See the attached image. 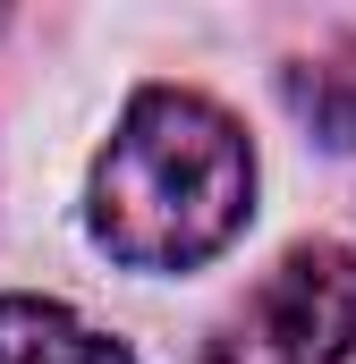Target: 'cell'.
<instances>
[{
    "instance_id": "6da1fadb",
    "label": "cell",
    "mask_w": 356,
    "mask_h": 364,
    "mask_svg": "<svg viewBox=\"0 0 356 364\" xmlns=\"http://www.w3.org/2000/svg\"><path fill=\"white\" fill-rule=\"evenodd\" d=\"M255 212V153L221 102L187 85H145L85 186L93 237L127 272H195Z\"/></svg>"
},
{
    "instance_id": "7a4b0ae2",
    "label": "cell",
    "mask_w": 356,
    "mask_h": 364,
    "mask_svg": "<svg viewBox=\"0 0 356 364\" xmlns=\"http://www.w3.org/2000/svg\"><path fill=\"white\" fill-rule=\"evenodd\" d=\"M356 348V255L348 246H288L246 305L212 331L204 364H340Z\"/></svg>"
},
{
    "instance_id": "3957f363",
    "label": "cell",
    "mask_w": 356,
    "mask_h": 364,
    "mask_svg": "<svg viewBox=\"0 0 356 364\" xmlns=\"http://www.w3.org/2000/svg\"><path fill=\"white\" fill-rule=\"evenodd\" d=\"M0 364H136V356L51 296H0Z\"/></svg>"
},
{
    "instance_id": "277c9868",
    "label": "cell",
    "mask_w": 356,
    "mask_h": 364,
    "mask_svg": "<svg viewBox=\"0 0 356 364\" xmlns=\"http://www.w3.org/2000/svg\"><path fill=\"white\" fill-rule=\"evenodd\" d=\"M280 93L288 110L331 144V153H356V43H331V51H305L280 68Z\"/></svg>"
}]
</instances>
